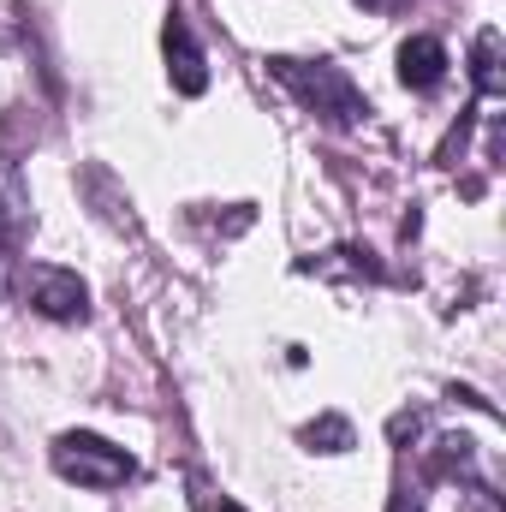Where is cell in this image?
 Segmentation results:
<instances>
[{"label": "cell", "instance_id": "6da1fadb", "mask_svg": "<svg viewBox=\"0 0 506 512\" xmlns=\"http://www.w3.org/2000/svg\"><path fill=\"white\" fill-rule=\"evenodd\" d=\"M268 66H274V78H280L310 114H322V120H334V126H358V120L370 114V102L358 96V84H352L340 66H328V60L310 66V60H286V54H274Z\"/></svg>", "mask_w": 506, "mask_h": 512}, {"label": "cell", "instance_id": "7a4b0ae2", "mask_svg": "<svg viewBox=\"0 0 506 512\" xmlns=\"http://www.w3.org/2000/svg\"><path fill=\"white\" fill-rule=\"evenodd\" d=\"M54 471L66 483H78V489H120L137 465H131L126 447H114V441H102L90 429H72V435L54 441Z\"/></svg>", "mask_w": 506, "mask_h": 512}, {"label": "cell", "instance_id": "3957f363", "mask_svg": "<svg viewBox=\"0 0 506 512\" xmlns=\"http://www.w3.org/2000/svg\"><path fill=\"white\" fill-rule=\"evenodd\" d=\"M24 298H30L48 322H84V316H90V286H84L72 268H48V262L24 268Z\"/></svg>", "mask_w": 506, "mask_h": 512}, {"label": "cell", "instance_id": "277c9868", "mask_svg": "<svg viewBox=\"0 0 506 512\" xmlns=\"http://www.w3.org/2000/svg\"><path fill=\"white\" fill-rule=\"evenodd\" d=\"M161 48H167V78H173V90H179V96H203V90H209V66H203V48L191 42V30H185L179 12L167 18Z\"/></svg>", "mask_w": 506, "mask_h": 512}, {"label": "cell", "instance_id": "5b68a950", "mask_svg": "<svg viewBox=\"0 0 506 512\" xmlns=\"http://www.w3.org/2000/svg\"><path fill=\"white\" fill-rule=\"evenodd\" d=\"M30 233V191L18 179V161L0 155V251H12Z\"/></svg>", "mask_w": 506, "mask_h": 512}, {"label": "cell", "instance_id": "8992f818", "mask_svg": "<svg viewBox=\"0 0 506 512\" xmlns=\"http://www.w3.org/2000/svg\"><path fill=\"white\" fill-rule=\"evenodd\" d=\"M399 78H405L411 90H435V84L447 78V48H441L435 36H411V42L399 48Z\"/></svg>", "mask_w": 506, "mask_h": 512}, {"label": "cell", "instance_id": "52a82bcc", "mask_svg": "<svg viewBox=\"0 0 506 512\" xmlns=\"http://www.w3.org/2000/svg\"><path fill=\"white\" fill-rule=\"evenodd\" d=\"M310 453H346L352 447V423L346 417H316V423H304V435H298Z\"/></svg>", "mask_w": 506, "mask_h": 512}, {"label": "cell", "instance_id": "ba28073f", "mask_svg": "<svg viewBox=\"0 0 506 512\" xmlns=\"http://www.w3.org/2000/svg\"><path fill=\"white\" fill-rule=\"evenodd\" d=\"M495 54H501V36H495V30H483V36H477V90H483V96H501Z\"/></svg>", "mask_w": 506, "mask_h": 512}, {"label": "cell", "instance_id": "9c48e42d", "mask_svg": "<svg viewBox=\"0 0 506 512\" xmlns=\"http://www.w3.org/2000/svg\"><path fill=\"white\" fill-rule=\"evenodd\" d=\"M358 6H370V12H399V6H411V0H358Z\"/></svg>", "mask_w": 506, "mask_h": 512}, {"label": "cell", "instance_id": "30bf717a", "mask_svg": "<svg viewBox=\"0 0 506 512\" xmlns=\"http://www.w3.org/2000/svg\"><path fill=\"white\" fill-rule=\"evenodd\" d=\"M215 512H245V507H239V501H221V507H215Z\"/></svg>", "mask_w": 506, "mask_h": 512}]
</instances>
